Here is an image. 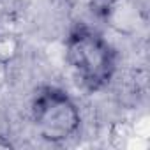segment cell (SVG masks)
I'll use <instances>...</instances> for the list:
<instances>
[{"instance_id":"4","label":"cell","mask_w":150,"mask_h":150,"mask_svg":"<svg viewBox=\"0 0 150 150\" xmlns=\"http://www.w3.org/2000/svg\"><path fill=\"white\" fill-rule=\"evenodd\" d=\"M18 51V41L11 35H0V60L11 62L16 57Z\"/></svg>"},{"instance_id":"5","label":"cell","mask_w":150,"mask_h":150,"mask_svg":"<svg viewBox=\"0 0 150 150\" xmlns=\"http://www.w3.org/2000/svg\"><path fill=\"white\" fill-rule=\"evenodd\" d=\"M7 78H9V64L0 60V87L7 81Z\"/></svg>"},{"instance_id":"2","label":"cell","mask_w":150,"mask_h":150,"mask_svg":"<svg viewBox=\"0 0 150 150\" xmlns=\"http://www.w3.org/2000/svg\"><path fill=\"white\" fill-rule=\"evenodd\" d=\"M32 122L39 136L50 143H60L74 136L80 129V110L64 90L42 87L32 99Z\"/></svg>"},{"instance_id":"1","label":"cell","mask_w":150,"mask_h":150,"mask_svg":"<svg viewBox=\"0 0 150 150\" xmlns=\"http://www.w3.org/2000/svg\"><path fill=\"white\" fill-rule=\"evenodd\" d=\"M65 58L80 81L92 92L104 88L117 69L113 46L88 27L71 30L65 41Z\"/></svg>"},{"instance_id":"3","label":"cell","mask_w":150,"mask_h":150,"mask_svg":"<svg viewBox=\"0 0 150 150\" xmlns=\"http://www.w3.org/2000/svg\"><path fill=\"white\" fill-rule=\"evenodd\" d=\"M106 20L120 34H132L141 23L139 11L131 0H111L106 9Z\"/></svg>"}]
</instances>
